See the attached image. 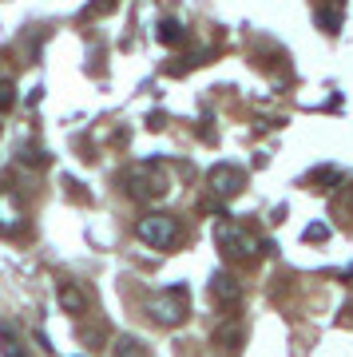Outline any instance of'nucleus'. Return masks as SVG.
I'll return each instance as SVG.
<instances>
[{"instance_id":"obj_1","label":"nucleus","mask_w":353,"mask_h":357,"mask_svg":"<svg viewBox=\"0 0 353 357\" xmlns=\"http://www.w3.org/2000/svg\"><path fill=\"white\" fill-rule=\"evenodd\" d=\"M135 234L139 243H147L151 250H171V246L179 243V218L175 215H143L135 222Z\"/></svg>"},{"instance_id":"obj_2","label":"nucleus","mask_w":353,"mask_h":357,"mask_svg":"<svg viewBox=\"0 0 353 357\" xmlns=\"http://www.w3.org/2000/svg\"><path fill=\"white\" fill-rule=\"evenodd\" d=\"M147 314H151L159 326H183L187 321V286H167L147 302Z\"/></svg>"},{"instance_id":"obj_3","label":"nucleus","mask_w":353,"mask_h":357,"mask_svg":"<svg viewBox=\"0 0 353 357\" xmlns=\"http://www.w3.org/2000/svg\"><path fill=\"white\" fill-rule=\"evenodd\" d=\"M127 191H131V199H163L171 187H167V175L159 167H135L127 175Z\"/></svg>"},{"instance_id":"obj_4","label":"nucleus","mask_w":353,"mask_h":357,"mask_svg":"<svg viewBox=\"0 0 353 357\" xmlns=\"http://www.w3.org/2000/svg\"><path fill=\"white\" fill-rule=\"evenodd\" d=\"M215 243L227 258H254V250H258V243H254L242 227H234V222H218Z\"/></svg>"},{"instance_id":"obj_5","label":"nucleus","mask_w":353,"mask_h":357,"mask_svg":"<svg viewBox=\"0 0 353 357\" xmlns=\"http://www.w3.org/2000/svg\"><path fill=\"white\" fill-rule=\"evenodd\" d=\"M206 187H211L218 199H234V195H242V187H246V175H242V167H234V163H215L206 171Z\"/></svg>"},{"instance_id":"obj_6","label":"nucleus","mask_w":353,"mask_h":357,"mask_svg":"<svg viewBox=\"0 0 353 357\" xmlns=\"http://www.w3.org/2000/svg\"><path fill=\"white\" fill-rule=\"evenodd\" d=\"M211 298H215L223 310H234L242 302L239 278H234V274H215V278H211Z\"/></svg>"},{"instance_id":"obj_7","label":"nucleus","mask_w":353,"mask_h":357,"mask_svg":"<svg viewBox=\"0 0 353 357\" xmlns=\"http://www.w3.org/2000/svg\"><path fill=\"white\" fill-rule=\"evenodd\" d=\"M56 298H60V306H63V314H88V294L80 290L76 282H60L56 286Z\"/></svg>"},{"instance_id":"obj_8","label":"nucleus","mask_w":353,"mask_h":357,"mask_svg":"<svg viewBox=\"0 0 353 357\" xmlns=\"http://www.w3.org/2000/svg\"><path fill=\"white\" fill-rule=\"evenodd\" d=\"M242 342H246V333H242L239 321H223V326L215 330V345L218 349H227V354H239Z\"/></svg>"},{"instance_id":"obj_9","label":"nucleus","mask_w":353,"mask_h":357,"mask_svg":"<svg viewBox=\"0 0 353 357\" xmlns=\"http://www.w3.org/2000/svg\"><path fill=\"white\" fill-rule=\"evenodd\" d=\"M0 357H28L24 354V342H20V333H16L8 321H0Z\"/></svg>"},{"instance_id":"obj_10","label":"nucleus","mask_w":353,"mask_h":357,"mask_svg":"<svg viewBox=\"0 0 353 357\" xmlns=\"http://www.w3.org/2000/svg\"><path fill=\"white\" fill-rule=\"evenodd\" d=\"M112 357H147V345L139 342V337H131V333H123V337L112 345Z\"/></svg>"},{"instance_id":"obj_11","label":"nucleus","mask_w":353,"mask_h":357,"mask_svg":"<svg viewBox=\"0 0 353 357\" xmlns=\"http://www.w3.org/2000/svg\"><path fill=\"white\" fill-rule=\"evenodd\" d=\"M317 24L326 28L329 36H338V32H341V8H338V4H326V8H317Z\"/></svg>"},{"instance_id":"obj_12","label":"nucleus","mask_w":353,"mask_h":357,"mask_svg":"<svg viewBox=\"0 0 353 357\" xmlns=\"http://www.w3.org/2000/svg\"><path fill=\"white\" fill-rule=\"evenodd\" d=\"M155 36H159V44H179V40H183V24H179V20H159Z\"/></svg>"},{"instance_id":"obj_13","label":"nucleus","mask_w":353,"mask_h":357,"mask_svg":"<svg viewBox=\"0 0 353 357\" xmlns=\"http://www.w3.org/2000/svg\"><path fill=\"white\" fill-rule=\"evenodd\" d=\"M16 103V88H13V79H0V115L8 112Z\"/></svg>"},{"instance_id":"obj_14","label":"nucleus","mask_w":353,"mask_h":357,"mask_svg":"<svg viewBox=\"0 0 353 357\" xmlns=\"http://www.w3.org/2000/svg\"><path fill=\"white\" fill-rule=\"evenodd\" d=\"M329 238V227L326 222H314V227H306V243H326Z\"/></svg>"},{"instance_id":"obj_15","label":"nucleus","mask_w":353,"mask_h":357,"mask_svg":"<svg viewBox=\"0 0 353 357\" xmlns=\"http://www.w3.org/2000/svg\"><path fill=\"white\" fill-rule=\"evenodd\" d=\"M20 163H32V167H44V163H48V159H44V151H36V147H28V151H24V147H20Z\"/></svg>"},{"instance_id":"obj_16","label":"nucleus","mask_w":353,"mask_h":357,"mask_svg":"<svg viewBox=\"0 0 353 357\" xmlns=\"http://www.w3.org/2000/svg\"><path fill=\"white\" fill-rule=\"evenodd\" d=\"M107 8H115V0H96L88 13H107Z\"/></svg>"},{"instance_id":"obj_17","label":"nucleus","mask_w":353,"mask_h":357,"mask_svg":"<svg viewBox=\"0 0 353 357\" xmlns=\"http://www.w3.org/2000/svg\"><path fill=\"white\" fill-rule=\"evenodd\" d=\"M333 4H338V8H341V4H345V0H333Z\"/></svg>"}]
</instances>
